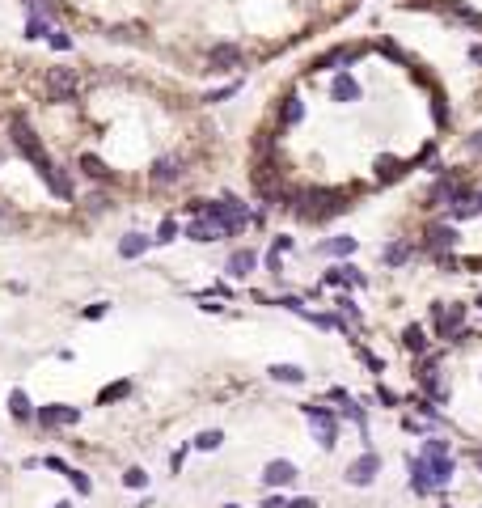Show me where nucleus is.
Instances as JSON below:
<instances>
[{"label": "nucleus", "instance_id": "f257e3e1", "mask_svg": "<svg viewBox=\"0 0 482 508\" xmlns=\"http://www.w3.org/2000/svg\"><path fill=\"white\" fill-rule=\"evenodd\" d=\"M76 89H81V72L76 68H47V77H43L47 102H68L76 98Z\"/></svg>", "mask_w": 482, "mask_h": 508}, {"label": "nucleus", "instance_id": "f03ea898", "mask_svg": "<svg viewBox=\"0 0 482 508\" xmlns=\"http://www.w3.org/2000/svg\"><path fill=\"white\" fill-rule=\"evenodd\" d=\"M9 136H13V144L30 157L34 165H47V157H43V149H38V136H34V128H30V119L25 114H13L9 119Z\"/></svg>", "mask_w": 482, "mask_h": 508}, {"label": "nucleus", "instance_id": "7ed1b4c3", "mask_svg": "<svg viewBox=\"0 0 482 508\" xmlns=\"http://www.w3.org/2000/svg\"><path fill=\"white\" fill-rule=\"evenodd\" d=\"M304 420L313 424V432H317V441H322V449H335V441H339V420L330 415L326 407H304Z\"/></svg>", "mask_w": 482, "mask_h": 508}, {"label": "nucleus", "instance_id": "20e7f679", "mask_svg": "<svg viewBox=\"0 0 482 508\" xmlns=\"http://www.w3.org/2000/svg\"><path fill=\"white\" fill-rule=\"evenodd\" d=\"M237 68H245L241 47H233V43H216L212 51H208V72H237Z\"/></svg>", "mask_w": 482, "mask_h": 508}, {"label": "nucleus", "instance_id": "39448f33", "mask_svg": "<svg viewBox=\"0 0 482 508\" xmlns=\"http://www.w3.org/2000/svg\"><path fill=\"white\" fill-rule=\"evenodd\" d=\"M431 318H436V335L440 339H453L457 330L466 326V305H431Z\"/></svg>", "mask_w": 482, "mask_h": 508}, {"label": "nucleus", "instance_id": "423d86ee", "mask_svg": "<svg viewBox=\"0 0 482 508\" xmlns=\"http://www.w3.org/2000/svg\"><path fill=\"white\" fill-rule=\"evenodd\" d=\"M381 470V457L376 453H364V457H355V462L347 466V483H355V487H368V483L376 479Z\"/></svg>", "mask_w": 482, "mask_h": 508}, {"label": "nucleus", "instance_id": "0eeeda50", "mask_svg": "<svg viewBox=\"0 0 482 508\" xmlns=\"http://www.w3.org/2000/svg\"><path fill=\"white\" fill-rule=\"evenodd\" d=\"M43 428H64V424H76V420H81V411H76V407H38V415H34Z\"/></svg>", "mask_w": 482, "mask_h": 508}, {"label": "nucleus", "instance_id": "6e6552de", "mask_svg": "<svg viewBox=\"0 0 482 508\" xmlns=\"http://www.w3.org/2000/svg\"><path fill=\"white\" fill-rule=\"evenodd\" d=\"M182 169H186L182 157H161L157 165H152V186H169V182H178V178H182Z\"/></svg>", "mask_w": 482, "mask_h": 508}, {"label": "nucleus", "instance_id": "1a4fd4ad", "mask_svg": "<svg viewBox=\"0 0 482 508\" xmlns=\"http://www.w3.org/2000/svg\"><path fill=\"white\" fill-rule=\"evenodd\" d=\"M300 474H296V466L292 462H267V470H263V483L267 487H292Z\"/></svg>", "mask_w": 482, "mask_h": 508}, {"label": "nucleus", "instance_id": "9d476101", "mask_svg": "<svg viewBox=\"0 0 482 508\" xmlns=\"http://www.w3.org/2000/svg\"><path fill=\"white\" fill-rule=\"evenodd\" d=\"M453 246H457V229H453V225H431V229H427V250H431V254L453 250Z\"/></svg>", "mask_w": 482, "mask_h": 508}, {"label": "nucleus", "instance_id": "9b49d317", "mask_svg": "<svg viewBox=\"0 0 482 508\" xmlns=\"http://www.w3.org/2000/svg\"><path fill=\"white\" fill-rule=\"evenodd\" d=\"M254 267H258V254L254 250H237L233 258H228V276H237V280H245Z\"/></svg>", "mask_w": 482, "mask_h": 508}, {"label": "nucleus", "instance_id": "f8f14e48", "mask_svg": "<svg viewBox=\"0 0 482 508\" xmlns=\"http://www.w3.org/2000/svg\"><path fill=\"white\" fill-rule=\"evenodd\" d=\"M326 284L347 288V284H364V276L355 271V267H347V263H339V267H330V271H326Z\"/></svg>", "mask_w": 482, "mask_h": 508}, {"label": "nucleus", "instance_id": "ddd939ff", "mask_svg": "<svg viewBox=\"0 0 482 508\" xmlns=\"http://www.w3.org/2000/svg\"><path fill=\"white\" fill-rule=\"evenodd\" d=\"M300 119H304V106H300V98H296V93H288V98H284V106H279V123H284V128H296Z\"/></svg>", "mask_w": 482, "mask_h": 508}, {"label": "nucleus", "instance_id": "4468645a", "mask_svg": "<svg viewBox=\"0 0 482 508\" xmlns=\"http://www.w3.org/2000/svg\"><path fill=\"white\" fill-rule=\"evenodd\" d=\"M402 348L415 352V356H427V335H423V326H406V330H402Z\"/></svg>", "mask_w": 482, "mask_h": 508}, {"label": "nucleus", "instance_id": "2eb2a0df", "mask_svg": "<svg viewBox=\"0 0 482 508\" xmlns=\"http://www.w3.org/2000/svg\"><path fill=\"white\" fill-rule=\"evenodd\" d=\"M186 237H191V241H216V237H224V229H220V225H212V221H203V216H199V221L186 229Z\"/></svg>", "mask_w": 482, "mask_h": 508}, {"label": "nucleus", "instance_id": "dca6fc26", "mask_svg": "<svg viewBox=\"0 0 482 508\" xmlns=\"http://www.w3.org/2000/svg\"><path fill=\"white\" fill-rule=\"evenodd\" d=\"M144 250H148V237H144V233H127V237L119 241V254H123V258H136V254H144Z\"/></svg>", "mask_w": 482, "mask_h": 508}, {"label": "nucleus", "instance_id": "f3484780", "mask_svg": "<svg viewBox=\"0 0 482 508\" xmlns=\"http://www.w3.org/2000/svg\"><path fill=\"white\" fill-rule=\"evenodd\" d=\"M411 254H415V246H406V241H394V246H385V254H381V258H385V267H402V263L411 258Z\"/></svg>", "mask_w": 482, "mask_h": 508}, {"label": "nucleus", "instance_id": "a211bd4d", "mask_svg": "<svg viewBox=\"0 0 482 508\" xmlns=\"http://www.w3.org/2000/svg\"><path fill=\"white\" fill-rule=\"evenodd\" d=\"M271 377L275 381H288V385H300L304 381V369H296V365H271Z\"/></svg>", "mask_w": 482, "mask_h": 508}, {"label": "nucleus", "instance_id": "6ab92c4d", "mask_svg": "<svg viewBox=\"0 0 482 508\" xmlns=\"http://www.w3.org/2000/svg\"><path fill=\"white\" fill-rule=\"evenodd\" d=\"M9 411H13V420H30V398H25L21 390L9 394Z\"/></svg>", "mask_w": 482, "mask_h": 508}, {"label": "nucleus", "instance_id": "aec40b11", "mask_svg": "<svg viewBox=\"0 0 482 508\" xmlns=\"http://www.w3.org/2000/svg\"><path fill=\"white\" fill-rule=\"evenodd\" d=\"M402 169H406V165H398L394 157H381V161H376V178H381V182H389V178L402 174Z\"/></svg>", "mask_w": 482, "mask_h": 508}, {"label": "nucleus", "instance_id": "412c9836", "mask_svg": "<svg viewBox=\"0 0 482 508\" xmlns=\"http://www.w3.org/2000/svg\"><path fill=\"white\" fill-rule=\"evenodd\" d=\"M351 250H355V237H330L322 246V254H351Z\"/></svg>", "mask_w": 482, "mask_h": 508}, {"label": "nucleus", "instance_id": "4be33fe9", "mask_svg": "<svg viewBox=\"0 0 482 508\" xmlns=\"http://www.w3.org/2000/svg\"><path fill=\"white\" fill-rule=\"evenodd\" d=\"M47 34H51L47 17H30V21H25V38H47Z\"/></svg>", "mask_w": 482, "mask_h": 508}, {"label": "nucleus", "instance_id": "5701e85b", "mask_svg": "<svg viewBox=\"0 0 482 508\" xmlns=\"http://www.w3.org/2000/svg\"><path fill=\"white\" fill-rule=\"evenodd\" d=\"M220 441H224V432H199V441H195V449H220Z\"/></svg>", "mask_w": 482, "mask_h": 508}, {"label": "nucleus", "instance_id": "b1692460", "mask_svg": "<svg viewBox=\"0 0 482 508\" xmlns=\"http://www.w3.org/2000/svg\"><path fill=\"white\" fill-rule=\"evenodd\" d=\"M81 165H85V174H89V178H106V165H101L97 157H81Z\"/></svg>", "mask_w": 482, "mask_h": 508}, {"label": "nucleus", "instance_id": "393cba45", "mask_svg": "<svg viewBox=\"0 0 482 508\" xmlns=\"http://www.w3.org/2000/svg\"><path fill=\"white\" fill-rule=\"evenodd\" d=\"M68 479H72V487L81 492V496H89V492H93V483H89V479H85L81 470H68Z\"/></svg>", "mask_w": 482, "mask_h": 508}, {"label": "nucleus", "instance_id": "a878e982", "mask_svg": "<svg viewBox=\"0 0 482 508\" xmlns=\"http://www.w3.org/2000/svg\"><path fill=\"white\" fill-rule=\"evenodd\" d=\"M123 483H127V487H144V483H148V474H144L140 466H132V470L123 474Z\"/></svg>", "mask_w": 482, "mask_h": 508}, {"label": "nucleus", "instance_id": "bb28decb", "mask_svg": "<svg viewBox=\"0 0 482 508\" xmlns=\"http://www.w3.org/2000/svg\"><path fill=\"white\" fill-rule=\"evenodd\" d=\"M47 43L56 47V51H68V47H72V38H68L64 30H51V34H47Z\"/></svg>", "mask_w": 482, "mask_h": 508}, {"label": "nucleus", "instance_id": "cd10ccee", "mask_svg": "<svg viewBox=\"0 0 482 508\" xmlns=\"http://www.w3.org/2000/svg\"><path fill=\"white\" fill-rule=\"evenodd\" d=\"M173 233H178V221H173V216H165V221H161V233H157V241H173Z\"/></svg>", "mask_w": 482, "mask_h": 508}, {"label": "nucleus", "instance_id": "c85d7f7f", "mask_svg": "<svg viewBox=\"0 0 482 508\" xmlns=\"http://www.w3.org/2000/svg\"><path fill=\"white\" fill-rule=\"evenodd\" d=\"M267 508H292V504H288L284 496H271V500H267Z\"/></svg>", "mask_w": 482, "mask_h": 508}, {"label": "nucleus", "instance_id": "c756f323", "mask_svg": "<svg viewBox=\"0 0 482 508\" xmlns=\"http://www.w3.org/2000/svg\"><path fill=\"white\" fill-rule=\"evenodd\" d=\"M474 462H478V466H482V453H474Z\"/></svg>", "mask_w": 482, "mask_h": 508}, {"label": "nucleus", "instance_id": "7c9ffc66", "mask_svg": "<svg viewBox=\"0 0 482 508\" xmlns=\"http://www.w3.org/2000/svg\"><path fill=\"white\" fill-rule=\"evenodd\" d=\"M224 508H241V504H224Z\"/></svg>", "mask_w": 482, "mask_h": 508}, {"label": "nucleus", "instance_id": "2f4dec72", "mask_svg": "<svg viewBox=\"0 0 482 508\" xmlns=\"http://www.w3.org/2000/svg\"><path fill=\"white\" fill-rule=\"evenodd\" d=\"M56 508H72V504H56Z\"/></svg>", "mask_w": 482, "mask_h": 508}, {"label": "nucleus", "instance_id": "473e14b6", "mask_svg": "<svg viewBox=\"0 0 482 508\" xmlns=\"http://www.w3.org/2000/svg\"><path fill=\"white\" fill-rule=\"evenodd\" d=\"M478 305H482V293H478Z\"/></svg>", "mask_w": 482, "mask_h": 508}]
</instances>
